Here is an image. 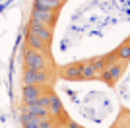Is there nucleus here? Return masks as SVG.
<instances>
[{
  "instance_id": "obj_1",
  "label": "nucleus",
  "mask_w": 130,
  "mask_h": 128,
  "mask_svg": "<svg viewBox=\"0 0 130 128\" xmlns=\"http://www.w3.org/2000/svg\"><path fill=\"white\" fill-rule=\"evenodd\" d=\"M23 64H25V68H29V70H51L53 60H51L49 54L37 53V51H33V49L25 47V51H23Z\"/></svg>"
},
{
  "instance_id": "obj_2",
  "label": "nucleus",
  "mask_w": 130,
  "mask_h": 128,
  "mask_svg": "<svg viewBox=\"0 0 130 128\" xmlns=\"http://www.w3.org/2000/svg\"><path fill=\"white\" fill-rule=\"evenodd\" d=\"M51 72L49 70H29L25 68L23 70V85H47L51 84Z\"/></svg>"
},
{
  "instance_id": "obj_3",
  "label": "nucleus",
  "mask_w": 130,
  "mask_h": 128,
  "mask_svg": "<svg viewBox=\"0 0 130 128\" xmlns=\"http://www.w3.org/2000/svg\"><path fill=\"white\" fill-rule=\"evenodd\" d=\"M27 31H31L35 37H39L45 43H51V39H53V29L47 27V25H43V23H39V21H35V20H29Z\"/></svg>"
},
{
  "instance_id": "obj_4",
  "label": "nucleus",
  "mask_w": 130,
  "mask_h": 128,
  "mask_svg": "<svg viewBox=\"0 0 130 128\" xmlns=\"http://www.w3.org/2000/svg\"><path fill=\"white\" fill-rule=\"evenodd\" d=\"M56 14H58V12L35 10V8H33V10H31V18H29V20H35V21H39V23H43V25H47V27L53 29L54 23H56Z\"/></svg>"
},
{
  "instance_id": "obj_5",
  "label": "nucleus",
  "mask_w": 130,
  "mask_h": 128,
  "mask_svg": "<svg viewBox=\"0 0 130 128\" xmlns=\"http://www.w3.org/2000/svg\"><path fill=\"white\" fill-rule=\"evenodd\" d=\"M43 93H45V85H23V89H22V101H23V105L33 103L39 95H43Z\"/></svg>"
},
{
  "instance_id": "obj_6",
  "label": "nucleus",
  "mask_w": 130,
  "mask_h": 128,
  "mask_svg": "<svg viewBox=\"0 0 130 128\" xmlns=\"http://www.w3.org/2000/svg\"><path fill=\"white\" fill-rule=\"evenodd\" d=\"M25 47L27 49H33V51H37V53L49 54V43L41 41V39L35 37L31 31H25Z\"/></svg>"
},
{
  "instance_id": "obj_7",
  "label": "nucleus",
  "mask_w": 130,
  "mask_h": 128,
  "mask_svg": "<svg viewBox=\"0 0 130 128\" xmlns=\"http://www.w3.org/2000/svg\"><path fill=\"white\" fill-rule=\"evenodd\" d=\"M64 4V0H33V8L35 10H51L58 12Z\"/></svg>"
},
{
  "instance_id": "obj_8",
  "label": "nucleus",
  "mask_w": 130,
  "mask_h": 128,
  "mask_svg": "<svg viewBox=\"0 0 130 128\" xmlns=\"http://www.w3.org/2000/svg\"><path fill=\"white\" fill-rule=\"evenodd\" d=\"M49 113L51 115H54L56 118H60V115H62V103H60V99H58V95H54V93H49Z\"/></svg>"
},
{
  "instance_id": "obj_9",
  "label": "nucleus",
  "mask_w": 130,
  "mask_h": 128,
  "mask_svg": "<svg viewBox=\"0 0 130 128\" xmlns=\"http://www.w3.org/2000/svg\"><path fill=\"white\" fill-rule=\"evenodd\" d=\"M62 76H64L66 80H82V62L64 68L62 70Z\"/></svg>"
},
{
  "instance_id": "obj_10",
  "label": "nucleus",
  "mask_w": 130,
  "mask_h": 128,
  "mask_svg": "<svg viewBox=\"0 0 130 128\" xmlns=\"http://www.w3.org/2000/svg\"><path fill=\"white\" fill-rule=\"evenodd\" d=\"M22 124L23 128H39V122L43 120V118L35 117V115H31V113H22Z\"/></svg>"
},
{
  "instance_id": "obj_11",
  "label": "nucleus",
  "mask_w": 130,
  "mask_h": 128,
  "mask_svg": "<svg viewBox=\"0 0 130 128\" xmlns=\"http://www.w3.org/2000/svg\"><path fill=\"white\" fill-rule=\"evenodd\" d=\"M95 76H97V72L93 70L89 60H87V62H82V80H93Z\"/></svg>"
},
{
  "instance_id": "obj_12",
  "label": "nucleus",
  "mask_w": 130,
  "mask_h": 128,
  "mask_svg": "<svg viewBox=\"0 0 130 128\" xmlns=\"http://www.w3.org/2000/svg\"><path fill=\"white\" fill-rule=\"evenodd\" d=\"M109 74H111V85L115 84L117 80H120V76H122V64H113V66H109Z\"/></svg>"
},
{
  "instance_id": "obj_13",
  "label": "nucleus",
  "mask_w": 130,
  "mask_h": 128,
  "mask_svg": "<svg viewBox=\"0 0 130 128\" xmlns=\"http://www.w3.org/2000/svg\"><path fill=\"white\" fill-rule=\"evenodd\" d=\"M115 54L119 56V60H128V58H130V47H128V41L122 43V45H120V47L115 51Z\"/></svg>"
},
{
  "instance_id": "obj_14",
  "label": "nucleus",
  "mask_w": 130,
  "mask_h": 128,
  "mask_svg": "<svg viewBox=\"0 0 130 128\" xmlns=\"http://www.w3.org/2000/svg\"><path fill=\"white\" fill-rule=\"evenodd\" d=\"M89 64L93 66V70L95 72H101V70L107 68V62H105V56H95V58L89 60Z\"/></svg>"
},
{
  "instance_id": "obj_15",
  "label": "nucleus",
  "mask_w": 130,
  "mask_h": 128,
  "mask_svg": "<svg viewBox=\"0 0 130 128\" xmlns=\"http://www.w3.org/2000/svg\"><path fill=\"white\" fill-rule=\"evenodd\" d=\"M49 101H51V99H49V95H45V93H43V95H39V97H37V99H35L33 103H35L37 107H45V109H49Z\"/></svg>"
},
{
  "instance_id": "obj_16",
  "label": "nucleus",
  "mask_w": 130,
  "mask_h": 128,
  "mask_svg": "<svg viewBox=\"0 0 130 128\" xmlns=\"http://www.w3.org/2000/svg\"><path fill=\"white\" fill-rule=\"evenodd\" d=\"M105 62H107V68H109V66H113V64H119L120 60H119V56H117L115 53H111V54L105 56Z\"/></svg>"
},
{
  "instance_id": "obj_17",
  "label": "nucleus",
  "mask_w": 130,
  "mask_h": 128,
  "mask_svg": "<svg viewBox=\"0 0 130 128\" xmlns=\"http://www.w3.org/2000/svg\"><path fill=\"white\" fill-rule=\"evenodd\" d=\"M99 74V78L103 82H107V84H111V74H109V68H105V70H101V72H97Z\"/></svg>"
},
{
  "instance_id": "obj_18",
  "label": "nucleus",
  "mask_w": 130,
  "mask_h": 128,
  "mask_svg": "<svg viewBox=\"0 0 130 128\" xmlns=\"http://www.w3.org/2000/svg\"><path fill=\"white\" fill-rule=\"evenodd\" d=\"M39 128H53V122H51L49 118H43V120L39 122Z\"/></svg>"
},
{
  "instance_id": "obj_19",
  "label": "nucleus",
  "mask_w": 130,
  "mask_h": 128,
  "mask_svg": "<svg viewBox=\"0 0 130 128\" xmlns=\"http://www.w3.org/2000/svg\"><path fill=\"white\" fill-rule=\"evenodd\" d=\"M68 128H82L78 122H74V120H68Z\"/></svg>"
},
{
  "instance_id": "obj_20",
  "label": "nucleus",
  "mask_w": 130,
  "mask_h": 128,
  "mask_svg": "<svg viewBox=\"0 0 130 128\" xmlns=\"http://www.w3.org/2000/svg\"><path fill=\"white\" fill-rule=\"evenodd\" d=\"M113 128H128V126H126V124H124V126H120V124H117V126H113Z\"/></svg>"
},
{
  "instance_id": "obj_21",
  "label": "nucleus",
  "mask_w": 130,
  "mask_h": 128,
  "mask_svg": "<svg viewBox=\"0 0 130 128\" xmlns=\"http://www.w3.org/2000/svg\"><path fill=\"white\" fill-rule=\"evenodd\" d=\"M53 128H62V126H60V124H53Z\"/></svg>"
}]
</instances>
